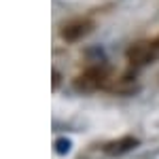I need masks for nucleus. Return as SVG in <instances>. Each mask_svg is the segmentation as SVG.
Masks as SVG:
<instances>
[{
  "label": "nucleus",
  "mask_w": 159,
  "mask_h": 159,
  "mask_svg": "<svg viewBox=\"0 0 159 159\" xmlns=\"http://www.w3.org/2000/svg\"><path fill=\"white\" fill-rule=\"evenodd\" d=\"M106 83H108V70L104 66H93L74 79V89L76 91H96Z\"/></svg>",
  "instance_id": "1"
},
{
  "label": "nucleus",
  "mask_w": 159,
  "mask_h": 159,
  "mask_svg": "<svg viewBox=\"0 0 159 159\" xmlns=\"http://www.w3.org/2000/svg\"><path fill=\"white\" fill-rule=\"evenodd\" d=\"M91 19H87V17H79V19H72V21H68V24L61 25L60 34L64 40H68V43H74V40H81V38L89 34L91 32Z\"/></svg>",
  "instance_id": "2"
},
{
  "label": "nucleus",
  "mask_w": 159,
  "mask_h": 159,
  "mask_svg": "<svg viewBox=\"0 0 159 159\" xmlns=\"http://www.w3.org/2000/svg\"><path fill=\"white\" fill-rule=\"evenodd\" d=\"M157 53H159V51L155 49V45H153V43H136L134 47H129V49H127V57H129L132 64L142 66V64L153 61Z\"/></svg>",
  "instance_id": "3"
},
{
  "label": "nucleus",
  "mask_w": 159,
  "mask_h": 159,
  "mask_svg": "<svg viewBox=\"0 0 159 159\" xmlns=\"http://www.w3.org/2000/svg\"><path fill=\"white\" fill-rule=\"evenodd\" d=\"M136 147H138V140H136L134 136H125V138L108 142L104 147V153H108V155H123V153H127V151H132Z\"/></svg>",
  "instance_id": "4"
},
{
  "label": "nucleus",
  "mask_w": 159,
  "mask_h": 159,
  "mask_svg": "<svg viewBox=\"0 0 159 159\" xmlns=\"http://www.w3.org/2000/svg\"><path fill=\"white\" fill-rule=\"evenodd\" d=\"M55 147H57V153H68V148H70V142L61 138V140H57V142H55Z\"/></svg>",
  "instance_id": "5"
},
{
  "label": "nucleus",
  "mask_w": 159,
  "mask_h": 159,
  "mask_svg": "<svg viewBox=\"0 0 159 159\" xmlns=\"http://www.w3.org/2000/svg\"><path fill=\"white\" fill-rule=\"evenodd\" d=\"M57 83H60V74L53 72V87H57Z\"/></svg>",
  "instance_id": "6"
},
{
  "label": "nucleus",
  "mask_w": 159,
  "mask_h": 159,
  "mask_svg": "<svg viewBox=\"0 0 159 159\" xmlns=\"http://www.w3.org/2000/svg\"><path fill=\"white\" fill-rule=\"evenodd\" d=\"M153 45H155V49H157V51H159V36H157V38H155V40H153Z\"/></svg>",
  "instance_id": "7"
}]
</instances>
